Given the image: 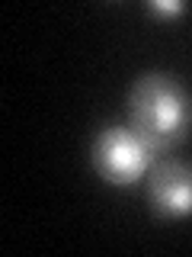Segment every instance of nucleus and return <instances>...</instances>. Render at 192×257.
<instances>
[{"mask_svg": "<svg viewBox=\"0 0 192 257\" xmlns=\"http://www.w3.org/2000/svg\"><path fill=\"white\" fill-rule=\"evenodd\" d=\"M157 155L132 125H102L90 145V164L112 187H134L144 180Z\"/></svg>", "mask_w": 192, "mask_h": 257, "instance_id": "2", "label": "nucleus"}, {"mask_svg": "<svg viewBox=\"0 0 192 257\" xmlns=\"http://www.w3.org/2000/svg\"><path fill=\"white\" fill-rule=\"evenodd\" d=\"M150 10H154L157 16H176V13H182V4L180 0H154Z\"/></svg>", "mask_w": 192, "mask_h": 257, "instance_id": "4", "label": "nucleus"}, {"mask_svg": "<svg viewBox=\"0 0 192 257\" xmlns=\"http://www.w3.org/2000/svg\"><path fill=\"white\" fill-rule=\"evenodd\" d=\"M128 125L157 158L173 155L192 132V100L186 87L164 71L141 74L128 93Z\"/></svg>", "mask_w": 192, "mask_h": 257, "instance_id": "1", "label": "nucleus"}, {"mask_svg": "<svg viewBox=\"0 0 192 257\" xmlns=\"http://www.w3.org/2000/svg\"><path fill=\"white\" fill-rule=\"evenodd\" d=\"M148 206L160 219H186L192 215V164L180 158H157L144 177Z\"/></svg>", "mask_w": 192, "mask_h": 257, "instance_id": "3", "label": "nucleus"}]
</instances>
